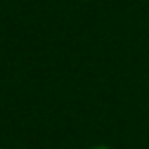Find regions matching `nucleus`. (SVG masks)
Here are the masks:
<instances>
[{
  "label": "nucleus",
  "instance_id": "1",
  "mask_svg": "<svg viewBox=\"0 0 149 149\" xmlns=\"http://www.w3.org/2000/svg\"><path fill=\"white\" fill-rule=\"evenodd\" d=\"M95 149H105V147H95Z\"/></svg>",
  "mask_w": 149,
  "mask_h": 149
}]
</instances>
